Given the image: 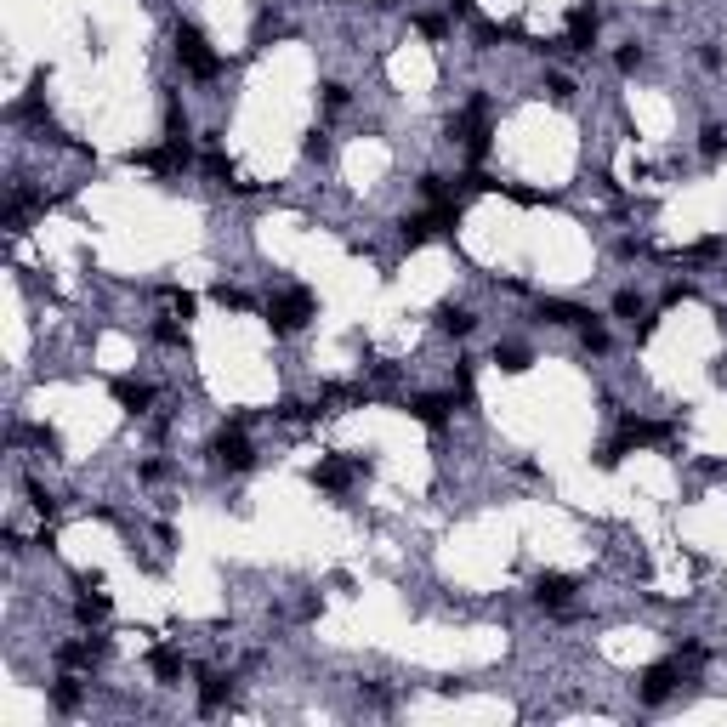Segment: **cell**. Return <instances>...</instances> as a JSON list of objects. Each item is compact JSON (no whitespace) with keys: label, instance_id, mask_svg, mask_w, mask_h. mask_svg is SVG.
<instances>
[{"label":"cell","instance_id":"cell-1","mask_svg":"<svg viewBox=\"0 0 727 727\" xmlns=\"http://www.w3.org/2000/svg\"><path fill=\"white\" fill-rule=\"evenodd\" d=\"M319 319V296L307 290V284H279L273 296H267V330L273 336H302L307 324Z\"/></svg>","mask_w":727,"mask_h":727},{"label":"cell","instance_id":"cell-2","mask_svg":"<svg viewBox=\"0 0 727 727\" xmlns=\"http://www.w3.org/2000/svg\"><path fill=\"white\" fill-rule=\"evenodd\" d=\"M171 46H177V63L194 74V80H216V74L228 69V57L216 52L211 40H205V29H199V23H177V29H171Z\"/></svg>","mask_w":727,"mask_h":727},{"label":"cell","instance_id":"cell-3","mask_svg":"<svg viewBox=\"0 0 727 727\" xmlns=\"http://www.w3.org/2000/svg\"><path fill=\"white\" fill-rule=\"evenodd\" d=\"M211 472H222V478H245V472H256V444H250L245 421H233L211 438Z\"/></svg>","mask_w":727,"mask_h":727},{"label":"cell","instance_id":"cell-4","mask_svg":"<svg viewBox=\"0 0 727 727\" xmlns=\"http://www.w3.org/2000/svg\"><path fill=\"white\" fill-rule=\"evenodd\" d=\"M676 682H682V659L676 654H665V659H654V665H642V676H637V705H665L676 693Z\"/></svg>","mask_w":727,"mask_h":727},{"label":"cell","instance_id":"cell-5","mask_svg":"<svg viewBox=\"0 0 727 727\" xmlns=\"http://www.w3.org/2000/svg\"><path fill=\"white\" fill-rule=\"evenodd\" d=\"M574 597H580V580H574V574H557V568L534 574V603L546 608V614H568Z\"/></svg>","mask_w":727,"mask_h":727},{"label":"cell","instance_id":"cell-6","mask_svg":"<svg viewBox=\"0 0 727 727\" xmlns=\"http://www.w3.org/2000/svg\"><path fill=\"white\" fill-rule=\"evenodd\" d=\"M233 682H239L233 671L205 665V671H199V716H216L222 705H233Z\"/></svg>","mask_w":727,"mask_h":727},{"label":"cell","instance_id":"cell-7","mask_svg":"<svg viewBox=\"0 0 727 727\" xmlns=\"http://www.w3.org/2000/svg\"><path fill=\"white\" fill-rule=\"evenodd\" d=\"M148 671H154V682H160V688H171V682H182L188 659H182L177 642H154V648H148Z\"/></svg>","mask_w":727,"mask_h":727},{"label":"cell","instance_id":"cell-8","mask_svg":"<svg viewBox=\"0 0 727 727\" xmlns=\"http://www.w3.org/2000/svg\"><path fill=\"white\" fill-rule=\"evenodd\" d=\"M472 330H478V307H472V302H444V307H438V336L466 341Z\"/></svg>","mask_w":727,"mask_h":727},{"label":"cell","instance_id":"cell-9","mask_svg":"<svg viewBox=\"0 0 727 727\" xmlns=\"http://www.w3.org/2000/svg\"><path fill=\"white\" fill-rule=\"evenodd\" d=\"M108 608H114V603H108L103 591H80V597H74V620H80V625H103Z\"/></svg>","mask_w":727,"mask_h":727},{"label":"cell","instance_id":"cell-10","mask_svg":"<svg viewBox=\"0 0 727 727\" xmlns=\"http://www.w3.org/2000/svg\"><path fill=\"white\" fill-rule=\"evenodd\" d=\"M614 313H620V319H625V324H637V319H642V313H648V302H642V296H637V290H620V296H614Z\"/></svg>","mask_w":727,"mask_h":727}]
</instances>
